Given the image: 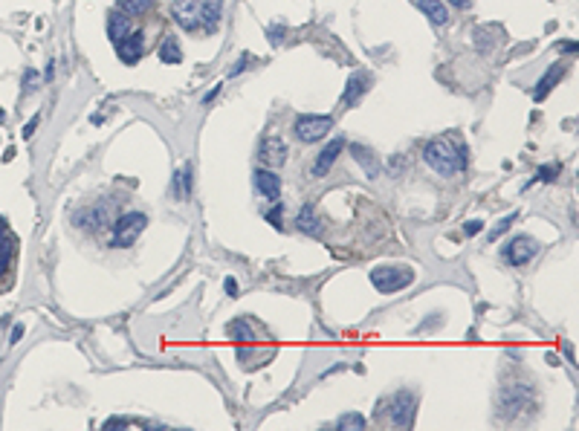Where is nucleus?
<instances>
[{
  "label": "nucleus",
  "mask_w": 579,
  "mask_h": 431,
  "mask_svg": "<svg viewBox=\"0 0 579 431\" xmlns=\"http://www.w3.org/2000/svg\"><path fill=\"white\" fill-rule=\"evenodd\" d=\"M559 171H562V168H559V165H548V168H539V174H536V180H533V183H553Z\"/></svg>",
  "instance_id": "obj_26"
},
{
  "label": "nucleus",
  "mask_w": 579,
  "mask_h": 431,
  "mask_svg": "<svg viewBox=\"0 0 579 431\" xmlns=\"http://www.w3.org/2000/svg\"><path fill=\"white\" fill-rule=\"evenodd\" d=\"M516 220H518V211L507 214V218H504V220H498V226H495V229L490 232V243H495V241H498V238H501V234H504V232H507V229H510V226H513Z\"/></svg>",
  "instance_id": "obj_25"
},
{
  "label": "nucleus",
  "mask_w": 579,
  "mask_h": 431,
  "mask_svg": "<svg viewBox=\"0 0 579 431\" xmlns=\"http://www.w3.org/2000/svg\"><path fill=\"white\" fill-rule=\"evenodd\" d=\"M385 408L391 411V425H397V428H412L414 425L417 397L412 394V391H397L391 400H385Z\"/></svg>",
  "instance_id": "obj_6"
},
{
  "label": "nucleus",
  "mask_w": 579,
  "mask_h": 431,
  "mask_svg": "<svg viewBox=\"0 0 579 431\" xmlns=\"http://www.w3.org/2000/svg\"><path fill=\"white\" fill-rule=\"evenodd\" d=\"M423 162L440 177H455L469 165V148L463 145L460 136H437L423 145Z\"/></svg>",
  "instance_id": "obj_1"
},
{
  "label": "nucleus",
  "mask_w": 579,
  "mask_h": 431,
  "mask_svg": "<svg viewBox=\"0 0 579 431\" xmlns=\"http://www.w3.org/2000/svg\"><path fill=\"white\" fill-rule=\"evenodd\" d=\"M255 188H258L261 197H266V203L281 200V177H278L276 171L258 168V171H255Z\"/></svg>",
  "instance_id": "obj_10"
},
{
  "label": "nucleus",
  "mask_w": 579,
  "mask_h": 431,
  "mask_svg": "<svg viewBox=\"0 0 579 431\" xmlns=\"http://www.w3.org/2000/svg\"><path fill=\"white\" fill-rule=\"evenodd\" d=\"M449 3H452L455 9H469V6H472V0H449Z\"/></svg>",
  "instance_id": "obj_33"
},
{
  "label": "nucleus",
  "mask_w": 579,
  "mask_h": 431,
  "mask_svg": "<svg viewBox=\"0 0 579 431\" xmlns=\"http://www.w3.org/2000/svg\"><path fill=\"white\" fill-rule=\"evenodd\" d=\"M296 229L301 234H310V238H319L322 234V223H319V214L313 211V206H304L296 218Z\"/></svg>",
  "instance_id": "obj_19"
},
{
  "label": "nucleus",
  "mask_w": 579,
  "mask_h": 431,
  "mask_svg": "<svg viewBox=\"0 0 579 431\" xmlns=\"http://www.w3.org/2000/svg\"><path fill=\"white\" fill-rule=\"evenodd\" d=\"M351 156H354V160L365 168V174H368L371 180H377V177H379V171H382V165H379V156H377L368 145H359V142H356V145H351Z\"/></svg>",
  "instance_id": "obj_13"
},
{
  "label": "nucleus",
  "mask_w": 579,
  "mask_h": 431,
  "mask_svg": "<svg viewBox=\"0 0 579 431\" xmlns=\"http://www.w3.org/2000/svg\"><path fill=\"white\" fill-rule=\"evenodd\" d=\"M412 281H414V269L412 266H374L371 269V284L382 292V296L400 292L403 287H409Z\"/></svg>",
  "instance_id": "obj_3"
},
{
  "label": "nucleus",
  "mask_w": 579,
  "mask_h": 431,
  "mask_svg": "<svg viewBox=\"0 0 579 431\" xmlns=\"http://www.w3.org/2000/svg\"><path fill=\"white\" fill-rule=\"evenodd\" d=\"M52 73H55V61H50V64H47V82L52 78Z\"/></svg>",
  "instance_id": "obj_36"
},
{
  "label": "nucleus",
  "mask_w": 579,
  "mask_h": 431,
  "mask_svg": "<svg viewBox=\"0 0 579 431\" xmlns=\"http://www.w3.org/2000/svg\"><path fill=\"white\" fill-rule=\"evenodd\" d=\"M229 336L235 339V342H253V339H255V333H253V327H249L246 319H238V322H232V324H229Z\"/></svg>",
  "instance_id": "obj_23"
},
{
  "label": "nucleus",
  "mask_w": 579,
  "mask_h": 431,
  "mask_svg": "<svg viewBox=\"0 0 579 431\" xmlns=\"http://www.w3.org/2000/svg\"><path fill=\"white\" fill-rule=\"evenodd\" d=\"M481 229H484V223H481V220H469L467 226H463V232H467V234H478Z\"/></svg>",
  "instance_id": "obj_31"
},
{
  "label": "nucleus",
  "mask_w": 579,
  "mask_h": 431,
  "mask_svg": "<svg viewBox=\"0 0 579 431\" xmlns=\"http://www.w3.org/2000/svg\"><path fill=\"white\" fill-rule=\"evenodd\" d=\"M145 226H148V214H142V211H128V214H122V218L113 223L110 246L113 249H128V246H133L140 234L145 232Z\"/></svg>",
  "instance_id": "obj_2"
},
{
  "label": "nucleus",
  "mask_w": 579,
  "mask_h": 431,
  "mask_svg": "<svg viewBox=\"0 0 579 431\" xmlns=\"http://www.w3.org/2000/svg\"><path fill=\"white\" fill-rule=\"evenodd\" d=\"M0 122H3V110H0Z\"/></svg>",
  "instance_id": "obj_37"
},
{
  "label": "nucleus",
  "mask_w": 579,
  "mask_h": 431,
  "mask_svg": "<svg viewBox=\"0 0 579 431\" xmlns=\"http://www.w3.org/2000/svg\"><path fill=\"white\" fill-rule=\"evenodd\" d=\"M113 47H116V52H119V58L125 64H137L142 58V52H145V35L142 32H128L122 41L113 44Z\"/></svg>",
  "instance_id": "obj_8"
},
{
  "label": "nucleus",
  "mask_w": 579,
  "mask_h": 431,
  "mask_svg": "<svg viewBox=\"0 0 579 431\" xmlns=\"http://www.w3.org/2000/svg\"><path fill=\"white\" fill-rule=\"evenodd\" d=\"M218 93H220V84H215V90H209V93L203 96V102L209 105V102H211V99H215V96H218Z\"/></svg>",
  "instance_id": "obj_35"
},
{
  "label": "nucleus",
  "mask_w": 579,
  "mask_h": 431,
  "mask_svg": "<svg viewBox=\"0 0 579 431\" xmlns=\"http://www.w3.org/2000/svg\"><path fill=\"white\" fill-rule=\"evenodd\" d=\"M223 17V0H200V27L206 32H215Z\"/></svg>",
  "instance_id": "obj_14"
},
{
  "label": "nucleus",
  "mask_w": 579,
  "mask_h": 431,
  "mask_svg": "<svg viewBox=\"0 0 579 431\" xmlns=\"http://www.w3.org/2000/svg\"><path fill=\"white\" fill-rule=\"evenodd\" d=\"M562 75H565V64H553L542 78H539V84H536V90H533V99H536V102H542L545 96L556 87V82H559Z\"/></svg>",
  "instance_id": "obj_17"
},
{
  "label": "nucleus",
  "mask_w": 579,
  "mask_h": 431,
  "mask_svg": "<svg viewBox=\"0 0 579 431\" xmlns=\"http://www.w3.org/2000/svg\"><path fill=\"white\" fill-rule=\"evenodd\" d=\"M281 211H284V206H281L278 200L273 203V209H269V211H266V220H269V223H273L276 229H281V226H284V223H281Z\"/></svg>",
  "instance_id": "obj_27"
},
{
  "label": "nucleus",
  "mask_w": 579,
  "mask_h": 431,
  "mask_svg": "<svg viewBox=\"0 0 579 431\" xmlns=\"http://www.w3.org/2000/svg\"><path fill=\"white\" fill-rule=\"evenodd\" d=\"M35 128H38V116H35V119H32V122H29V125L24 128V136H27V139H29V136L35 133Z\"/></svg>",
  "instance_id": "obj_34"
},
{
  "label": "nucleus",
  "mask_w": 579,
  "mask_h": 431,
  "mask_svg": "<svg viewBox=\"0 0 579 431\" xmlns=\"http://www.w3.org/2000/svg\"><path fill=\"white\" fill-rule=\"evenodd\" d=\"M12 255H15V234L9 232V223L0 218V275H6V272H9Z\"/></svg>",
  "instance_id": "obj_15"
},
{
  "label": "nucleus",
  "mask_w": 579,
  "mask_h": 431,
  "mask_svg": "<svg viewBox=\"0 0 579 431\" xmlns=\"http://www.w3.org/2000/svg\"><path fill=\"white\" fill-rule=\"evenodd\" d=\"M171 17L186 32H195L200 27V3H197V0H174V3H171Z\"/></svg>",
  "instance_id": "obj_7"
},
{
  "label": "nucleus",
  "mask_w": 579,
  "mask_h": 431,
  "mask_svg": "<svg viewBox=\"0 0 579 431\" xmlns=\"http://www.w3.org/2000/svg\"><path fill=\"white\" fill-rule=\"evenodd\" d=\"M258 160L266 165V168H276V165H284L287 160V145L278 139V136H266L258 148Z\"/></svg>",
  "instance_id": "obj_11"
},
{
  "label": "nucleus",
  "mask_w": 579,
  "mask_h": 431,
  "mask_svg": "<svg viewBox=\"0 0 579 431\" xmlns=\"http://www.w3.org/2000/svg\"><path fill=\"white\" fill-rule=\"evenodd\" d=\"M128 32H130V17L125 12H119V9L107 12V38H110V44H119Z\"/></svg>",
  "instance_id": "obj_16"
},
{
  "label": "nucleus",
  "mask_w": 579,
  "mask_h": 431,
  "mask_svg": "<svg viewBox=\"0 0 579 431\" xmlns=\"http://www.w3.org/2000/svg\"><path fill=\"white\" fill-rule=\"evenodd\" d=\"M417 9L426 15L435 27H443V24L449 21V9H446V3H443V0H417Z\"/></svg>",
  "instance_id": "obj_18"
},
{
  "label": "nucleus",
  "mask_w": 579,
  "mask_h": 431,
  "mask_svg": "<svg viewBox=\"0 0 579 431\" xmlns=\"http://www.w3.org/2000/svg\"><path fill=\"white\" fill-rule=\"evenodd\" d=\"M336 428H342V431H347V428H365V417L362 414H342L339 420H336Z\"/></svg>",
  "instance_id": "obj_24"
},
{
  "label": "nucleus",
  "mask_w": 579,
  "mask_h": 431,
  "mask_svg": "<svg viewBox=\"0 0 579 431\" xmlns=\"http://www.w3.org/2000/svg\"><path fill=\"white\" fill-rule=\"evenodd\" d=\"M116 3H119V12H125L128 17H140V15L151 12L153 0H116Z\"/></svg>",
  "instance_id": "obj_22"
},
{
  "label": "nucleus",
  "mask_w": 579,
  "mask_h": 431,
  "mask_svg": "<svg viewBox=\"0 0 579 431\" xmlns=\"http://www.w3.org/2000/svg\"><path fill=\"white\" fill-rule=\"evenodd\" d=\"M160 61L163 64H180L183 61V50H180V44L174 41V38H163V44H160Z\"/></svg>",
  "instance_id": "obj_21"
},
{
  "label": "nucleus",
  "mask_w": 579,
  "mask_h": 431,
  "mask_svg": "<svg viewBox=\"0 0 579 431\" xmlns=\"http://www.w3.org/2000/svg\"><path fill=\"white\" fill-rule=\"evenodd\" d=\"M536 252H539L536 238H530V234H516V238H510L504 246H501V258H504V264H510V266H527L536 258Z\"/></svg>",
  "instance_id": "obj_4"
},
{
  "label": "nucleus",
  "mask_w": 579,
  "mask_h": 431,
  "mask_svg": "<svg viewBox=\"0 0 579 431\" xmlns=\"http://www.w3.org/2000/svg\"><path fill=\"white\" fill-rule=\"evenodd\" d=\"M293 130H296V139H299V142L313 145V142L324 139V136L333 130V119H331V116H313V113H304V116H299V119H296Z\"/></svg>",
  "instance_id": "obj_5"
},
{
  "label": "nucleus",
  "mask_w": 579,
  "mask_h": 431,
  "mask_svg": "<svg viewBox=\"0 0 579 431\" xmlns=\"http://www.w3.org/2000/svg\"><path fill=\"white\" fill-rule=\"evenodd\" d=\"M107 218V209H84L82 214H75V226H82V229H96L99 223H105Z\"/></svg>",
  "instance_id": "obj_20"
},
{
  "label": "nucleus",
  "mask_w": 579,
  "mask_h": 431,
  "mask_svg": "<svg viewBox=\"0 0 579 431\" xmlns=\"http://www.w3.org/2000/svg\"><path fill=\"white\" fill-rule=\"evenodd\" d=\"M24 330H27L24 324H15V330L9 333V345H17V342H21V336H24Z\"/></svg>",
  "instance_id": "obj_29"
},
{
  "label": "nucleus",
  "mask_w": 579,
  "mask_h": 431,
  "mask_svg": "<svg viewBox=\"0 0 579 431\" xmlns=\"http://www.w3.org/2000/svg\"><path fill=\"white\" fill-rule=\"evenodd\" d=\"M38 78H41V75H38L35 70H27L24 73V93H32L38 87Z\"/></svg>",
  "instance_id": "obj_28"
},
{
  "label": "nucleus",
  "mask_w": 579,
  "mask_h": 431,
  "mask_svg": "<svg viewBox=\"0 0 579 431\" xmlns=\"http://www.w3.org/2000/svg\"><path fill=\"white\" fill-rule=\"evenodd\" d=\"M226 292H229L232 298L238 296V281H235V278H226Z\"/></svg>",
  "instance_id": "obj_32"
},
{
  "label": "nucleus",
  "mask_w": 579,
  "mask_h": 431,
  "mask_svg": "<svg viewBox=\"0 0 579 431\" xmlns=\"http://www.w3.org/2000/svg\"><path fill=\"white\" fill-rule=\"evenodd\" d=\"M368 87H371V75L368 73H354L351 78H347V87L342 93V102L347 107H356L362 102V96L368 93Z\"/></svg>",
  "instance_id": "obj_12"
},
{
  "label": "nucleus",
  "mask_w": 579,
  "mask_h": 431,
  "mask_svg": "<svg viewBox=\"0 0 579 431\" xmlns=\"http://www.w3.org/2000/svg\"><path fill=\"white\" fill-rule=\"evenodd\" d=\"M342 148H345V139H342V136H336V139H331V142H327V145L322 148V153L316 156V162H313V177H316V180H319V177H324V174L336 165V160H339Z\"/></svg>",
  "instance_id": "obj_9"
},
{
  "label": "nucleus",
  "mask_w": 579,
  "mask_h": 431,
  "mask_svg": "<svg viewBox=\"0 0 579 431\" xmlns=\"http://www.w3.org/2000/svg\"><path fill=\"white\" fill-rule=\"evenodd\" d=\"M246 67H249V58H246V55H243V58H241V61H238V64H235V67H232V70H229V75H241V73H243V70H246Z\"/></svg>",
  "instance_id": "obj_30"
}]
</instances>
